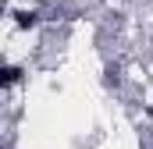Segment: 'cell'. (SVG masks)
<instances>
[{
  "instance_id": "cell-3",
  "label": "cell",
  "mask_w": 153,
  "mask_h": 149,
  "mask_svg": "<svg viewBox=\"0 0 153 149\" xmlns=\"http://www.w3.org/2000/svg\"><path fill=\"white\" fill-rule=\"evenodd\" d=\"M103 85H107V89H117V85H121V78H117L114 68H107V71H103Z\"/></svg>"
},
{
  "instance_id": "cell-1",
  "label": "cell",
  "mask_w": 153,
  "mask_h": 149,
  "mask_svg": "<svg viewBox=\"0 0 153 149\" xmlns=\"http://www.w3.org/2000/svg\"><path fill=\"white\" fill-rule=\"evenodd\" d=\"M11 18H14V29L18 32H36L39 25H43V11L39 7H18Z\"/></svg>"
},
{
  "instance_id": "cell-2",
  "label": "cell",
  "mask_w": 153,
  "mask_h": 149,
  "mask_svg": "<svg viewBox=\"0 0 153 149\" xmlns=\"http://www.w3.org/2000/svg\"><path fill=\"white\" fill-rule=\"evenodd\" d=\"M4 78H0V85H4V89H11V85H18V82H22V78H25V71H22V68H18V64H4Z\"/></svg>"
},
{
  "instance_id": "cell-4",
  "label": "cell",
  "mask_w": 153,
  "mask_h": 149,
  "mask_svg": "<svg viewBox=\"0 0 153 149\" xmlns=\"http://www.w3.org/2000/svg\"><path fill=\"white\" fill-rule=\"evenodd\" d=\"M146 114H150V117H153V103H150V107H146Z\"/></svg>"
}]
</instances>
